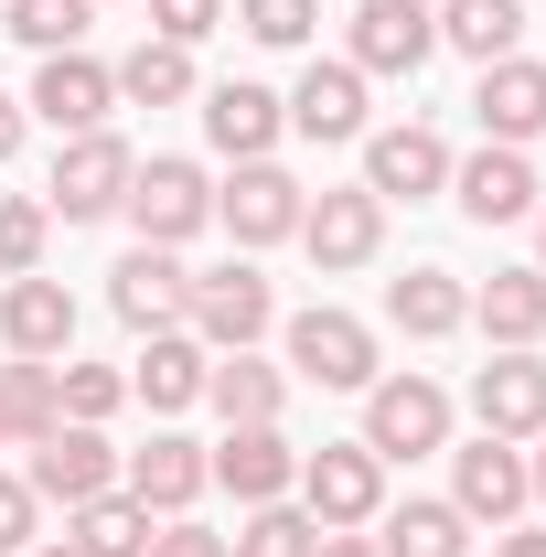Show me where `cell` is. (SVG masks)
Wrapping results in <instances>:
<instances>
[{"instance_id": "e575fe53", "label": "cell", "mask_w": 546, "mask_h": 557, "mask_svg": "<svg viewBox=\"0 0 546 557\" xmlns=\"http://www.w3.org/2000/svg\"><path fill=\"white\" fill-rule=\"evenodd\" d=\"M44 236H54V214L11 194V205H0V278H33V269H44Z\"/></svg>"}, {"instance_id": "b9f144b4", "label": "cell", "mask_w": 546, "mask_h": 557, "mask_svg": "<svg viewBox=\"0 0 546 557\" xmlns=\"http://www.w3.org/2000/svg\"><path fill=\"white\" fill-rule=\"evenodd\" d=\"M311 557H375V536H353V525H343V536H322Z\"/></svg>"}, {"instance_id": "ba28073f", "label": "cell", "mask_w": 546, "mask_h": 557, "mask_svg": "<svg viewBox=\"0 0 546 557\" xmlns=\"http://www.w3.org/2000/svg\"><path fill=\"white\" fill-rule=\"evenodd\" d=\"M300 183L278 172V161H236V183L214 194V225L236 236V247H278V236H300Z\"/></svg>"}, {"instance_id": "f6af8a7d", "label": "cell", "mask_w": 546, "mask_h": 557, "mask_svg": "<svg viewBox=\"0 0 546 557\" xmlns=\"http://www.w3.org/2000/svg\"><path fill=\"white\" fill-rule=\"evenodd\" d=\"M536 269H546V205H536Z\"/></svg>"}, {"instance_id": "277c9868", "label": "cell", "mask_w": 546, "mask_h": 557, "mask_svg": "<svg viewBox=\"0 0 546 557\" xmlns=\"http://www.w3.org/2000/svg\"><path fill=\"white\" fill-rule=\"evenodd\" d=\"M183 322H194V344H204V354H247V344H258V333L278 322V300H269V278L247 269V258H225V269H204V278H194Z\"/></svg>"}, {"instance_id": "603a6c76", "label": "cell", "mask_w": 546, "mask_h": 557, "mask_svg": "<svg viewBox=\"0 0 546 557\" xmlns=\"http://www.w3.org/2000/svg\"><path fill=\"white\" fill-rule=\"evenodd\" d=\"M278 108H289L300 139H364V75H353V65H311Z\"/></svg>"}, {"instance_id": "44dd1931", "label": "cell", "mask_w": 546, "mask_h": 557, "mask_svg": "<svg viewBox=\"0 0 546 557\" xmlns=\"http://www.w3.org/2000/svg\"><path fill=\"white\" fill-rule=\"evenodd\" d=\"M278 129H289V108H278L269 86H247V75L204 97V139L225 150V161H269V150H278Z\"/></svg>"}, {"instance_id": "2e32d148", "label": "cell", "mask_w": 546, "mask_h": 557, "mask_svg": "<svg viewBox=\"0 0 546 557\" xmlns=\"http://www.w3.org/2000/svg\"><path fill=\"white\" fill-rule=\"evenodd\" d=\"M364 194L375 205H429V194H450V150H439V129H375L364 139Z\"/></svg>"}, {"instance_id": "d6986e66", "label": "cell", "mask_w": 546, "mask_h": 557, "mask_svg": "<svg viewBox=\"0 0 546 557\" xmlns=\"http://www.w3.org/2000/svg\"><path fill=\"white\" fill-rule=\"evenodd\" d=\"M204 461H214V483L236 493V504H278V493L300 483V450L278 440V418H269V429H225Z\"/></svg>"}, {"instance_id": "5b68a950", "label": "cell", "mask_w": 546, "mask_h": 557, "mask_svg": "<svg viewBox=\"0 0 546 557\" xmlns=\"http://www.w3.org/2000/svg\"><path fill=\"white\" fill-rule=\"evenodd\" d=\"M22 483H33V504H65V515H75V504L119 493V450H108L86 418H54V429L33 440V472H22Z\"/></svg>"}, {"instance_id": "7402d4cb", "label": "cell", "mask_w": 546, "mask_h": 557, "mask_svg": "<svg viewBox=\"0 0 546 557\" xmlns=\"http://www.w3.org/2000/svg\"><path fill=\"white\" fill-rule=\"evenodd\" d=\"M472 322H482L504 354H536V344H546V269H493V278L472 289Z\"/></svg>"}, {"instance_id": "83f0119b", "label": "cell", "mask_w": 546, "mask_h": 557, "mask_svg": "<svg viewBox=\"0 0 546 557\" xmlns=\"http://www.w3.org/2000/svg\"><path fill=\"white\" fill-rule=\"evenodd\" d=\"M514 33H525V11H514V0H439V44H450V54H472V65H504V54H514Z\"/></svg>"}, {"instance_id": "d6a6232c", "label": "cell", "mask_w": 546, "mask_h": 557, "mask_svg": "<svg viewBox=\"0 0 546 557\" xmlns=\"http://www.w3.org/2000/svg\"><path fill=\"white\" fill-rule=\"evenodd\" d=\"M311 547H322V525L278 493V504H247V525H236V547H225V557H311Z\"/></svg>"}, {"instance_id": "8fae6325", "label": "cell", "mask_w": 546, "mask_h": 557, "mask_svg": "<svg viewBox=\"0 0 546 557\" xmlns=\"http://www.w3.org/2000/svg\"><path fill=\"white\" fill-rule=\"evenodd\" d=\"M482 440H546V354H493L472 375Z\"/></svg>"}, {"instance_id": "30bf717a", "label": "cell", "mask_w": 546, "mask_h": 557, "mask_svg": "<svg viewBox=\"0 0 546 557\" xmlns=\"http://www.w3.org/2000/svg\"><path fill=\"white\" fill-rule=\"evenodd\" d=\"M22 108H33L54 139H86V129H108L119 75L97 65V54H44V75H33V97H22Z\"/></svg>"}, {"instance_id": "1f68e13d", "label": "cell", "mask_w": 546, "mask_h": 557, "mask_svg": "<svg viewBox=\"0 0 546 557\" xmlns=\"http://www.w3.org/2000/svg\"><path fill=\"white\" fill-rule=\"evenodd\" d=\"M119 97H129V108H172V97H194V54L150 33L129 65H119Z\"/></svg>"}, {"instance_id": "ab89813d", "label": "cell", "mask_w": 546, "mask_h": 557, "mask_svg": "<svg viewBox=\"0 0 546 557\" xmlns=\"http://www.w3.org/2000/svg\"><path fill=\"white\" fill-rule=\"evenodd\" d=\"M493 557H546V536L536 525H493Z\"/></svg>"}, {"instance_id": "ac0fdd59", "label": "cell", "mask_w": 546, "mask_h": 557, "mask_svg": "<svg viewBox=\"0 0 546 557\" xmlns=\"http://www.w3.org/2000/svg\"><path fill=\"white\" fill-rule=\"evenodd\" d=\"M450 194H461L472 225H514V214H536V161H525V150H504V139H482L472 161L450 172Z\"/></svg>"}, {"instance_id": "9a60e30c", "label": "cell", "mask_w": 546, "mask_h": 557, "mask_svg": "<svg viewBox=\"0 0 546 557\" xmlns=\"http://www.w3.org/2000/svg\"><path fill=\"white\" fill-rule=\"evenodd\" d=\"M0 344L22 354V364H54V354L75 344V289L65 278H11V289H0Z\"/></svg>"}, {"instance_id": "d4e9b609", "label": "cell", "mask_w": 546, "mask_h": 557, "mask_svg": "<svg viewBox=\"0 0 546 557\" xmlns=\"http://www.w3.org/2000/svg\"><path fill=\"white\" fill-rule=\"evenodd\" d=\"M386 322H397L408 344H439V333L472 322V289H461L450 269H408V278H386Z\"/></svg>"}, {"instance_id": "e0dca14e", "label": "cell", "mask_w": 546, "mask_h": 557, "mask_svg": "<svg viewBox=\"0 0 546 557\" xmlns=\"http://www.w3.org/2000/svg\"><path fill=\"white\" fill-rule=\"evenodd\" d=\"M300 247L322 258V269H364L375 247H386V205L353 183V194H311L300 205Z\"/></svg>"}, {"instance_id": "7c38bea8", "label": "cell", "mask_w": 546, "mask_h": 557, "mask_svg": "<svg viewBox=\"0 0 546 557\" xmlns=\"http://www.w3.org/2000/svg\"><path fill=\"white\" fill-rule=\"evenodd\" d=\"M289 364H300L311 386H375V333H364L353 311H322V300H311V311L289 322Z\"/></svg>"}, {"instance_id": "8d00e7d4", "label": "cell", "mask_w": 546, "mask_h": 557, "mask_svg": "<svg viewBox=\"0 0 546 557\" xmlns=\"http://www.w3.org/2000/svg\"><path fill=\"white\" fill-rule=\"evenodd\" d=\"M214 22H225V0H150V33H161V44H183V54L204 44Z\"/></svg>"}, {"instance_id": "6da1fadb", "label": "cell", "mask_w": 546, "mask_h": 557, "mask_svg": "<svg viewBox=\"0 0 546 557\" xmlns=\"http://www.w3.org/2000/svg\"><path fill=\"white\" fill-rule=\"evenodd\" d=\"M289 493H300V515H311L322 536H343V525H375V515H386V461H375L364 440H322Z\"/></svg>"}, {"instance_id": "7a4b0ae2", "label": "cell", "mask_w": 546, "mask_h": 557, "mask_svg": "<svg viewBox=\"0 0 546 557\" xmlns=\"http://www.w3.org/2000/svg\"><path fill=\"white\" fill-rule=\"evenodd\" d=\"M364 450H375V461H429V450H450V397H439L429 375H375V386H364Z\"/></svg>"}, {"instance_id": "9c48e42d", "label": "cell", "mask_w": 546, "mask_h": 557, "mask_svg": "<svg viewBox=\"0 0 546 557\" xmlns=\"http://www.w3.org/2000/svg\"><path fill=\"white\" fill-rule=\"evenodd\" d=\"M183 300H194V269H183L172 247H129V258L108 269V311H119L129 333H183Z\"/></svg>"}, {"instance_id": "f35d334b", "label": "cell", "mask_w": 546, "mask_h": 557, "mask_svg": "<svg viewBox=\"0 0 546 557\" xmlns=\"http://www.w3.org/2000/svg\"><path fill=\"white\" fill-rule=\"evenodd\" d=\"M33 515H44V504H33V483H22V472H0V557L33 547Z\"/></svg>"}, {"instance_id": "ee69618b", "label": "cell", "mask_w": 546, "mask_h": 557, "mask_svg": "<svg viewBox=\"0 0 546 557\" xmlns=\"http://www.w3.org/2000/svg\"><path fill=\"white\" fill-rule=\"evenodd\" d=\"M22 557H75V547H44V536H33V547H22Z\"/></svg>"}, {"instance_id": "d590c367", "label": "cell", "mask_w": 546, "mask_h": 557, "mask_svg": "<svg viewBox=\"0 0 546 557\" xmlns=\"http://www.w3.org/2000/svg\"><path fill=\"white\" fill-rule=\"evenodd\" d=\"M236 22H247L258 44H278V54H289V44H311V22H322V0H236Z\"/></svg>"}, {"instance_id": "4dcf8cb0", "label": "cell", "mask_w": 546, "mask_h": 557, "mask_svg": "<svg viewBox=\"0 0 546 557\" xmlns=\"http://www.w3.org/2000/svg\"><path fill=\"white\" fill-rule=\"evenodd\" d=\"M86 11H97V0H0V33L33 44V54H75V44H86Z\"/></svg>"}, {"instance_id": "484cf974", "label": "cell", "mask_w": 546, "mask_h": 557, "mask_svg": "<svg viewBox=\"0 0 546 557\" xmlns=\"http://www.w3.org/2000/svg\"><path fill=\"white\" fill-rule=\"evenodd\" d=\"M204 397L225 408V429H269V418L289 408V375L258 364V354H214V364H204Z\"/></svg>"}, {"instance_id": "60d3db41", "label": "cell", "mask_w": 546, "mask_h": 557, "mask_svg": "<svg viewBox=\"0 0 546 557\" xmlns=\"http://www.w3.org/2000/svg\"><path fill=\"white\" fill-rule=\"evenodd\" d=\"M22 119H33V108H22V97H0V161L22 150Z\"/></svg>"}, {"instance_id": "7bdbcfd3", "label": "cell", "mask_w": 546, "mask_h": 557, "mask_svg": "<svg viewBox=\"0 0 546 557\" xmlns=\"http://www.w3.org/2000/svg\"><path fill=\"white\" fill-rule=\"evenodd\" d=\"M525 493H536V504H546V450H536V461H525Z\"/></svg>"}, {"instance_id": "8992f818", "label": "cell", "mask_w": 546, "mask_h": 557, "mask_svg": "<svg viewBox=\"0 0 546 557\" xmlns=\"http://www.w3.org/2000/svg\"><path fill=\"white\" fill-rule=\"evenodd\" d=\"M119 214L139 225V247H183V236H204V225H214V183L194 172V161H139Z\"/></svg>"}, {"instance_id": "f1b7e54d", "label": "cell", "mask_w": 546, "mask_h": 557, "mask_svg": "<svg viewBox=\"0 0 546 557\" xmlns=\"http://www.w3.org/2000/svg\"><path fill=\"white\" fill-rule=\"evenodd\" d=\"M54 418H65L54 408V364H22V354H11V364H0V450H33Z\"/></svg>"}, {"instance_id": "836d02e7", "label": "cell", "mask_w": 546, "mask_h": 557, "mask_svg": "<svg viewBox=\"0 0 546 557\" xmlns=\"http://www.w3.org/2000/svg\"><path fill=\"white\" fill-rule=\"evenodd\" d=\"M119 397H129V375H119V364H54V408L86 418V429H97V418H119Z\"/></svg>"}, {"instance_id": "4316f807", "label": "cell", "mask_w": 546, "mask_h": 557, "mask_svg": "<svg viewBox=\"0 0 546 557\" xmlns=\"http://www.w3.org/2000/svg\"><path fill=\"white\" fill-rule=\"evenodd\" d=\"M375 557H472V515L461 504H397Z\"/></svg>"}, {"instance_id": "52a82bcc", "label": "cell", "mask_w": 546, "mask_h": 557, "mask_svg": "<svg viewBox=\"0 0 546 557\" xmlns=\"http://www.w3.org/2000/svg\"><path fill=\"white\" fill-rule=\"evenodd\" d=\"M429 54H439V11L429 0H364L353 11V54H343L353 75H418Z\"/></svg>"}, {"instance_id": "cb8c5ba5", "label": "cell", "mask_w": 546, "mask_h": 557, "mask_svg": "<svg viewBox=\"0 0 546 557\" xmlns=\"http://www.w3.org/2000/svg\"><path fill=\"white\" fill-rule=\"evenodd\" d=\"M204 364H214V354L194 344V333H139L129 397H139V408H194V397H204Z\"/></svg>"}, {"instance_id": "74e56055", "label": "cell", "mask_w": 546, "mask_h": 557, "mask_svg": "<svg viewBox=\"0 0 546 557\" xmlns=\"http://www.w3.org/2000/svg\"><path fill=\"white\" fill-rule=\"evenodd\" d=\"M139 557H225V536H214V525H194V515H161Z\"/></svg>"}, {"instance_id": "3957f363", "label": "cell", "mask_w": 546, "mask_h": 557, "mask_svg": "<svg viewBox=\"0 0 546 557\" xmlns=\"http://www.w3.org/2000/svg\"><path fill=\"white\" fill-rule=\"evenodd\" d=\"M129 139H108V129H86L54 150V183H44V214H65V225H97V214H119L129 205Z\"/></svg>"}, {"instance_id": "ffe728a7", "label": "cell", "mask_w": 546, "mask_h": 557, "mask_svg": "<svg viewBox=\"0 0 546 557\" xmlns=\"http://www.w3.org/2000/svg\"><path fill=\"white\" fill-rule=\"evenodd\" d=\"M472 119H482V139H504V150H525V139L546 129V65H525V54H504V65H482V86H472Z\"/></svg>"}, {"instance_id": "f546056e", "label": "cell", "mask_w": 546, "mask_h": 557, "mask_svg": "<svg viewBox=\"0 0 546 557\" xmlns=\"http://www.w3.org/2000/svg\"><path fill=\"white\" fill-rule=\"evenodd\" d=\"M139 547H150V504H129V493L75 504V557H139Z\"/></svg>"}, {"instance_id": "5bb4252c", "label": "cell", "mask_w": 546, "mask_h": 557, "mask_svg": "<svg viewBox=\"0 0 546 557\" xmlns=\"http://www.w3.org/2000/svg\"><path fill=\"white\" fill-rule=\"evenodd\" d=\"M450 504L472 515V525H514L536 493H525V450L514 440H472V450H450Z\"/></svg>"}, {"instance_id": "4fadbf2b", "label": "cell", "mask_w": 546, "mask_h": 557, "mask_svg": "<svg viewBox=\"0 0 546 557\" xmlns=\"http://www.w3.org/2000/svg\"><path fill=\"white\" fill-rule=\"evenodd\" d=\"M204 483H214V461H204V440H183V429H161L150 450L119 461V493L150 504V515H194V493H204Z\"/></svg>"}]
</instances>
